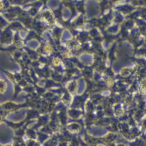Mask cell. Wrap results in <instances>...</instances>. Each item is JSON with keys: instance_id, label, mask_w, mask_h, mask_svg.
I'll return each instance as SVG.
<instances>
[{"instance_id": "6da1fadb", "label": "cell", "mask_w": 146, "mask_h": 146, "mask_svg": "<svg viewBox=\"0 0 146 146\" xmlns=\"http://www.w3.org/2000/svg\"><path fill=\"white\" fill-rule=\"evenodd\" d=\"M3 7V4L1 1H0V9L2 8Z\"/></svg>"}]
</instances>
